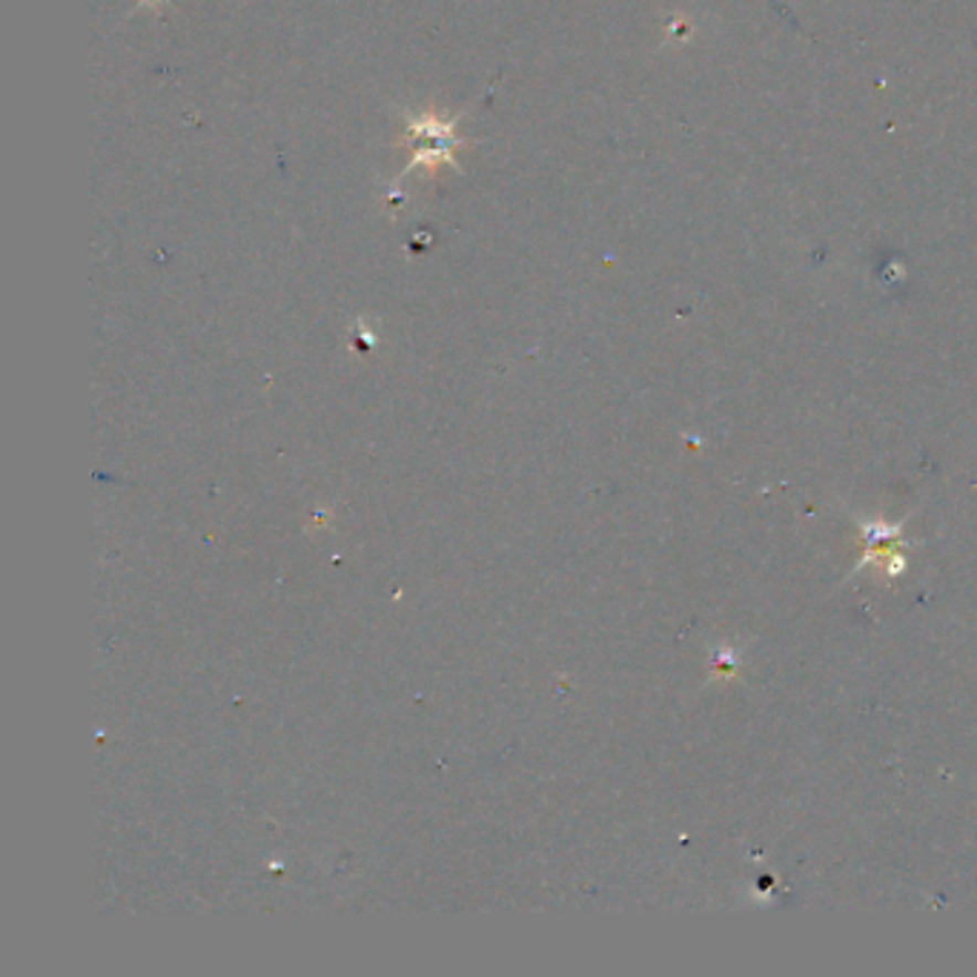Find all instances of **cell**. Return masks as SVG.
I'll list each match as a JSON object with an SVG mask.
<instances>
[{"mask_svg":"<svg viewBox=\"0 0 977 977\" xmlns=\"http://www.w3.org/2000/svg\"><path fill=\"white\" fill-rule=\"evenodd\" d=\"M164 3H167V0H141V3H138V7H153V9H161Z\"/></svg>","mask_w":977,"mask_h":977,"instance_id":"6da1fadb","label":"cell"}]
</instances>
